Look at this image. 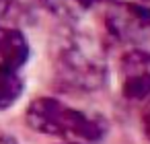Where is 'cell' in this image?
Returning a JSON list of instances; mask_svg holds the SVG:
<instances>
[{
	"label": "cell",
	"mask_w": 150,
	"mask_h": 144,
	"mask_svg": "<svg viewBox=\"0 0 150 144\" xmlns=\"http://www.w3.org/2000/svg\"><path fill=\"white\" fill-rule=\"evenodd\" d=\"M56 74L72 91H97L107 78V58L103 45L88 33H68L56 50Z\"/></svg>",
	"instance_id": "obj_1"
},
{
	"label": "cell",
	"mask_w": 150,
	"mask_h": 144,
	"mask_svg": "<svg viewBox=\"0 0 150 144\" xmlns=\"http://www.w3.org/2000/svg\"><path fill=\"white\" fill-rule=\"evenodd\" d=\"M27 123L45 134L66 140H99L105 136V123L99 115H88L52 97H39L27 107Z\"/></svg>",
	"instance_id": "obj_2"
},
{
	"label": "cell",
	"mask_w": 150,
	"mask_h": 144,
	"mask_svg": "<svg viewBox=\"0 0 150 144\" xmlns=\"http://www.w3.org/2000/svg\"><path fill=\"white\" fill-rule=\"evenodd\" d=\"M107 2V0H105ZM105 29L121 43H138L150 33V11L129 0H109L103 15Z\"/></svg>",
	"instance_id": "obj_3"
},
{
	"label": "cell",
	"mask_w": 150,
	"mask_h": 144,
	"mask_svg": "<svg viewBox=\"0 0 150 144\" xmlns=\"http://www.w3.org/2000/svg\"><path fill=\"white\" fill-rule=\"evenodd\" d=\"M121 95L129 101H142L150 97V52L129 50L119 62Z\"/></svg>",
	"instance_id": "obj_4"
},
{
	"label": "cell",
	"mask_w": 150,
	"mask_h": 144,
	"mask_svg": "<svg viewBox=\"0 0 150 144\" xmlns=\"http://www.w3.org/2000/svg\"><path fill=\"white\" fill-rule=\"evenodd\" d=\"M29 58V43L25 35L13 27L0 25V68L19 70Z\"/></svg>",
	"instance_id": "obj_5"
},
{
	"label": "cell",
	"mask_w": 150,
	"mask_h": 144,
	"mask_svg": "<svg viewBox=\"0 0 150 144\" xmlns=\"http://www.w3.org/2000/svg\"><path fill=\"white\" fill-rule=\"evenodd\" d=\"M105 2V0H43V4L60 19L66 21H76L80 15L91 11L95 4Z\"/></svg>",
	"instance_id": "obj_6"
},
{
	"label": "cell",
	"mask_w": 150,
	"mask_h": 144,
	"mask_svg": "<svg viewBox=\"0 0 150 144\" xmlns=\"http://www.w3.org/2000/svg\"><path fill=\"white\" fill-rule=\"evenodd\" d=\"M23 93V78L19 70L0 68V109L11 107Z\"/></svg>",
	"instance_id": "obj_7"
},
{
	"label": "cell",
	"mask_w": 150,
	"mask_h": 144,
	"mask_svg": "<svg viewBox=\"0 0 150 144\" xmlns=\"http://www.w3.org/2000/svg\"><path fill=\"white\" fill-rule=\"evenodd\" d=\"M142 130H144L146 138L150 140V101H148V105H146V109L142 113Z\"/></svg>",
	"instance_id": "obj_8"
},
{
	"label": "cell",
	"mask_w": 150,
	"mask_h": 144,
	"mask_svg": "<svg viewBox=\"0 0 150 144\" xmlns=\"http://www.w3.org/2000/svg\"><path fill=\"white\" fill-rule=\"evenodd\" d=\"M11 4H13V0H0V19L8 15V11H11Z\"/></svg>",
	"instance_id": "obj_9"
},
{
	"label": "cell",
	"mask_w": 150,
	"mask_h": 144,
	"mask_svg": "<svg viewBox=\"0 0 150 144\" xmlns=\"http://www.w3.org/2000/svg\"><path fill=\"white\" fill-rule=\"evenodd\" d=\"M0 144H19V142L8 134H0Z\"/></svg>",
	"instance_id": "obj_10"
},
{
	"label": "cell",
	"mask_w": 150,
	"mask_h": 144,
	"mask_svg": "<svg viewBox=\"0 0 150 144\" xmlns=\"http://www.w3.org/2000/svg\"><path fill=\"white\" fill-rule=\"evenodd\" d=\"M66 144H76V142H66Z\"/></svg>",
	"instance_id": "obj_11"
},
{
	"label": "cell",
	"mask_w": 150,
	"mask_h": 144,
	"mask_svg": "<svg viewBox=\"0 0 150 144\" xmlns=\"http://www.w3.org/2000/svg\"><path fill=\"white\" fill-rule=\"evenodd\" d=\"M148 2H150V0H148Z\"/></svg>",
	"instance_id": "obj_12"
}]
</instances>
